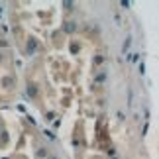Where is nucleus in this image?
Returning a JSON list of instances; mask_svg holds the SVG:
<instances>
[{"label": "nucleus", "mask_w": 159, "mask_h": 159, "mask_svg": "<svg viewBox=\"0 0 159 159\" xmlns=\"http://www.w3.org/2000/svg\"><path fill=\"white\" fill-rule=\"evenodd\" d=\"M0 159H57L32 128L22 126L14 138H6V148L0 149Z\"/></svg>", "instance_id": "1"}, {"label": "nucleus", "mask_w": 159, "mask_h": 159, "mask_svg": "<svg viewBox=\"0 0 159 159\" xmlns=\"http://www.w3.org/2000/svg\"><path fill=\"white\" fill-rule=\"evenodd\" d=\"M90 159H118V157H114L112 153H94Z\"/></svg>", "instance_id": "3"}, {"label": "nucleus", "mask_w": 159, "mask_h": 159, "mask_svg": "<svg viewBox=\"0 0 159 159\" xmlns=\"http://www.w3.org/2000/svg\"><path fill=\"white\" fill-rule=\"evenodd\" d=\"M12 89H14V81H12V57H10V51L6 49L4 38L0 35V94H6Z\"/></svg>", "instance_id": "2"}]
</instances>
